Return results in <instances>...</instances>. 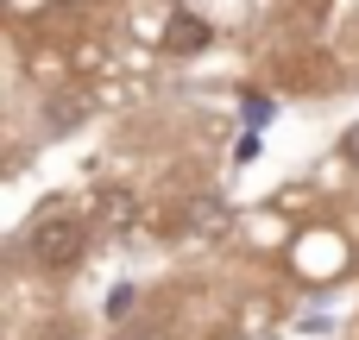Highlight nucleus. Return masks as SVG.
<instances>
[{
  "mask_svg": "<svg viewBox=\"0 0 359 340\" xmlns=\"http://www.w3.org/2000/svg\"><path fill=\"white\" fill-rule=\"evenodd\" d=\"M82 221L76 215H63V208H44V221L32 227V259L38 265H76L82 259Z\"/></svg>",
  "mask_w": 359,
  "mask_h": 340,
  "instance_id": "1",
  "label": "nucleus"
},
{
  "mask_svg": "<svg viewBox=\"0 0 359 340\" xmlns=\"http://www.w3.org/2000/svg\"><path fill=\"white\" fill-rule=\"evenodd\" d=\"M215 32H208V19L202 13H177L170 25H164V50H202Z\"/></svg>",
  "mask_w": 359,
  "mask_h": 340,
  "instance_id": "2",
  "label": "nucleus"
},
{
  "mask_svg": "<svg viewBox=\"0 0 359 340\" xmlns=\"http://www.w3.org/2000/svg\"><path fill=\"white\" fill-rule=\"evenodd\" d=\"M82 120H88V101H82V95H63V101L44 107V132H76Z\"/></svg>",
  "mask_w": 359,
  "mask_h": 340,
  "instance_id": "3",
  "label": "nucleus"
},
{
  "mask_svg": "<svg viewBox=\"0 0 359 340\" xmlns=\"http://www.w3.org/2000/svg\"><path fill=\"white\" fill-rule=\"evenodd\" d=\"M189 227H202V233H221V227H227V208H221V202H196V208H189Z\"/></svg>",
  "mask_w": 359,
  "mask_h": 340,
  "instance_id": "4",
  "label": "nucleus"
},
{
  "mask_svg": "<svg viewBox=\"0 0 359 340\" xmlns=\"http://www.w3.org/2000/svg\"><path fill=\"white\" fill-rule=\"evenodd\" d=\"M101 215H107V227H126V215H133V196H126V189H107V196H101Z\"/></svg>",
  "mask_w": 359,
  "mask_h": 340,
  "instance_id": "5",
  "label": "nucleus"
},
{
  "mask_svg": "<svg viewBox=\"0 0 359 340\" xmlns=\"http://www.w3.org/2000/svg\"><path fill=\"white\" fill-rule=\"evenodd\" d=\"M246 120L265 126V120H271V101H265V95H246Z\"/></svg>",
  "mask_w": 359,
  "mask_h": 340,
  "instance_id": "6",
  "label": "nucleus"
},
{
  "mask_svg": "<svg viewBox=\"0 0 359 340\" xmlns=\"http://www.w3.org/2000/svg\"><path fill=\"white\" fill-rule=\"evenodd\" d=\"M341 151H347V158L359 164V126H347V139H341Z\"/></svg>",
  "mask_w": 359,
  "mask_h": 340,
  "instance_id": "7",
  "label": "nucleus"
}]
</instances>
